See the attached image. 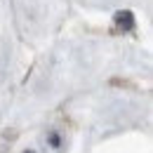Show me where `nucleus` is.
I'll return each instance as SVG.
<instances>
[{
    "mask_svg": "<svg viewBox=\"0 0 153 153\" xmlns=\"http://www.w3.org/2000/svg\"><path fill=\"white\" fill-rule=\"evenodd\" d=\"M113 21H115V26H120L123 31H130V28H134V17L125 10V12H118L113 17Z\"/></svg>",
    "mask_w": 153,
    "mask_h": 153,
    "instance_id": "f257e3e1",
    "label": "nucleus"
}]
</instances>
